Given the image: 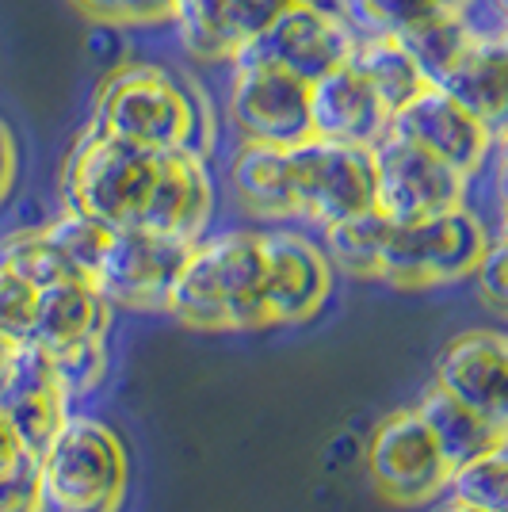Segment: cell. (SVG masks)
<instances>
[{
	"label": "cell",
	"instance_id": "38",
	"mask_svg": "<svg viewBox=\"0 0 508 512\" xmlns=\"http://www.w3.org/2000/svg\"><path fill=\"white\" fill-rule=\"evenodd\" d=\"M436 512H486V509H478V505H470V501H463V497H447L444 505Z\"/></svg>",
	"mask_w": 508,
	"mask_h": 512
},
{
	"label": "cell",
	"instance_id": "16",
	"mask_svg": "<svg viewBox=\"0 0 508 512\" xmlns=\"http://www.w3.org/2000/svg\"><path fill=\"white\" fill-rule=\"evenodd\" d=\"M214 211V184L207 172V157L199 150L157 153V169L149 184V199L138 226L157 234L199 241Z\"/></svg>",
	"mask_w": 508,
	"mask_h": 512
},
{
	"label": "cell",
	"instance_id": "40",
	"mask_svg": "<svg viewBox=\"0 0 508 512\" xmlns=\"http://www.w3.org/2000/svg\"><path fill=\"white\" fill-rule=\"evenodd\" d=\"M12 344H16V341H8V337H0V371H4V363H8V352H12Z\"/></svg>",
	"mask_w": 508,
	"mask_h": 512
},
{
	"label": "cell",
	"instance_id": "26",
	"mask_svg": "<svg viewBox=\"0 0 508 512\" xmlns=\"http://www.w3.org/2000/svg\"><path fill=\"white\" fill-rule=\"evenodd\" d=\"M43 234H46V241L62 253L65 264L73 268V276L88 279V283L96 279V268H100L107 241H111V230H107L104 222H96V218H88V214L65 207L62 218H54L50 226H43Z\"/></svg>",
	"mask_w": 508,
	"mask_h": 512
},
{
	"label": "cell",
	"instance_id": "17",
	"mask_svg": "<svg viewBox=\"0 0 508 512\" xmlns=\"http://www.w3.org/2000/svg\"><path fill=\"white\" fill-rule=\"evenodd\" d=\"M276 4L268 0H176L169 20L191 58L233 62L264 31Z\"/></svg>",
	"mask_w": 508,
	"mask_h": 512
},
{
	"label": "cell",
	"instance_id": "33",
	"mask_svg": "<svg viewBox=\"0 0 508 512\" xmlns=\"http://www.w3.org/2000/svg\"><path fill=\"white\" fill-rule=\"evenodd\" d=\"M470 276L478 279V299L486 302L493 314L508 310V245L505 241H489L482 260L474 264Z\"/></svg>",
	"mask_w": 508,
	"mask_h": 512
},
{
	"label": "cell",
	"instance_id": "14",
	"mask_svg": "<svg viewBox=\"0 0 508 512\" xmlns=\"http://www.w3.org/2000/svg\"><path fill=\"white\" fill-rule=\"evenodd\" d=\"M333 295V264L310 237L276 230L264 234V321L302 325L318 318Z\"/></svg>",
	"mask_w": 508,
	"mask_h": 512
},
{
	"label": "cell",
	"instance_id": "6",
	"mask_svg": "<svg viewBox=\"0 0 508 512\" xmlns=\"http://www.w3.org/2000/svg\"><path fill=\"white\" fill-rule=\"evenodd\" d=\"M287 172H291L295 218L329 226L348 214L375 207L371 146H352V142L310 134L295 146H287Z\"/></svg>",
	"mask_w": 508,
	"mask_h": 512
},
{
	"label": "cell",
	"instance_id": "25",
	"mask_svg": "<svg viewBox=\"0 0 508 512\" xmlns=\"http://www.w3.org/2000/svg\"><path fill=\"white\" fill-rule=\"evenodd\" d=\"M386 230H390V218L375 211V207L348 214L340 222H329L325 226V256H329V264L352 279H379V256Z\"/></svg>",
	"mask_w": 508,
	"mask_h": 512
},
{
	"label": "cell",
	"instance_id": "10",
	"mask_svg": "<svg viewBox=\"0 0 508 512\" xmlns=\"http://www.w3.org/2000/svg\"><path fill=\"white\" fill-rule=\"evenodd\" d=\"M230 115L245 142L295 146L310 138V85L264 58H233Z\"/></svg>",
	"mask_w": 508,
	"mask_h": 512
},
{
	"label": "cell",
	"instance_id": "31",
	"mask_svg": "<svg viewBox=\"0 0 508 512\" xmlns=\"http://www.w3.org/2000/svg\"><path fill=\"white\" fill-rule=\"evenodd\" d=\"M35 302H39V287L0 260V337L27 341L35 321Z\"/></svg>",
	"mask_w": 508,
	"mask_h": 512
},
{
	"label": "cell",
	"instance_id": "39",
	"mask_svg": "<svg viewBox=\"0 0 508 512\" xmlns=\"http://www.w3.org/2000/svg\"><path fill=\"white\" fill-rule=\"evenodd\" d=\"M436 8H451V12H463V8H470L474 0H432Z\"/></svg>",
	"mask_w": 508,
	"mask_h": 512
},
{
	"label": "cell",
	"instance_id": "4",
	"mask_svg": "<svg viewBox=\"0 0 508 512\" xmlns=\"http://www.w3.org/2000/svg\"><path fill=\"white\" fill-rule=\"evenodd\" d=\"M489 245L486 222L466 207L421 222H390L379 256V283L402 291H432L474 272Z\"/></svg>",
	"mask_w": 508,
	"mask_h": 512
},
{
	"label": "cell",
	"instance_id": "19",
	"mask_svg": "<svg viewBox=\"0 0 508 512\" xmlns=\"http://www.w3.org/2000/svg\"><path fill=\"white\" fill-rule=\"evenodd\" d=\"M111 314L115 306L96 291V283L88 279H62L39 287L35 302V321H31V337L27 341L43 344V348H62L77 337H107L111 333Z\"/></svg>",
	"mask_w": 508,
	"mask_h": 512
},
{
	"label": "cell",
	"instance_id": "11",
	"mask_svg": "<svg viewBox=\"0 0 508 512\" xmlns=\"http://www.w3.org/2000/svg\"><path fill=\"white\" fill-rule=\"evenodd\" d=\"M367 470L375 490L402 509L444 497L451 482V467L436 448L428 425L417 417V409H402L375 428L367 444Z\"/></svg>",
	"mask_w": 508,
	"mask_h": 512
},
{
	"label": "cell",
	"instance_id": "8",
	"mask_svg": "<svg viewBox=\"0 0 508 512\" xmlns=\"http://www.w3.org/2000/svg\"><path fill=\"white\" fill-rule=\"evenodd\" d=\"M191 245L195 241H180V237L142 230V226L111 230V241H107L92 283L111 306L165 314L172 283L180 276Z\"/></svg>",
	"mask_w": 508,
	"mask_h": 512
},
{
	"label": "cell",
	"instance_id": "36",
	"mask_svg": "<svg viewBox=\"0 0 508 512\" xmlns=\"http://www.w3.org/2000/svg\"><path fill=\"white\" fill-rule=\"evenodd\" d=\"M20 451H23V444H20V436H16V428L8 425V417L0 413V467H8Z\"/></svg>",
	"mask_w": 508,
	"mask_h": 512
},
{
	"label": "cell",
	"instance_id": "12",
	"mask_svg": "<svg viewBox=\"0 0 508 512\" xmlns=\"http://www.w3.org/2000/svg\"><path fill=\"white\" fill-rule=\"evenodd\" d=\"M390 130L402 134L405 142L421 146L424 153L440 157L455 172H463L466 180L486 165L497 142V130L482 123L470 107L451 100L444 88L432 85H424L413 100H405L390 115Z\"/></svg>",
	"mask_w": 508,
	"mask_h": 512
},
{
	"label": "cell",
	"instance_id": "15",
	"mask_svg": "<svg viewBox=\"0 0 508 512\" xmlns=\"http://www.w3.org/2000/svg\"><path fill=\"white\" fill-rule=\"evenodd\" d=\"M455 402L508 428V341L497 329H466L436 360V383Z\"/></svg>",
	"mask_w": 508,
	"mask_h": 512
},
{
	"label": "cell",
	"instance_id": "37",
	"mask_svg": "<svg viewBox=\"0 0 508 512\" xmlns=\"http://www.w3.org/2000/svg\"><path fill=\"white\" fill-rule=\"evenodd\" d=\"M77 4H81L85 12H92L96 20H107V23H111V4H115V0H77Z\"/></svg>",
	"mask_w": 508,
	"mask_h": 512
},
{
	"label": "cell",
	"instance_id": "24",
	"mask_svg": "<svg viewBox=\"0 0 508 512\" xmlns=\"http://www.w3.org/2000/svg\"><path fill=\"white\" fill-rule=\"evenodd\" d=\"M482 31L466 20V12H451V8H436L424 20H417L402 35L405 50L413 54V62L421 69L424 85H440L451 65L466 54V46L474 43Z\"/></svg>",
	"mask_w": 508,
	"mask_h": 512
},
{
	"label": "cell",
	"instance_id": "41",
	"mask_svg": "<svg viewBox=\"0 0 508 512\" xmlns=\"http://www.w3.org/2000/svg\"><path fill=\"white\" fill-rule=\"evenodd\" d=\"M268 4H276V8H283V4H306V0H268Z\"/></svg>",
	"mask_w": 508,
	"mask_h": 512
},
{
	"label": "cell",
	"instance_id": "27",
	"mask_svg": "<svg viewBox=\"0 0 508 512\" xmlns=\"http://www.w3.org/2000/svg\"><path fill=\"white\" fill-rule=\"evenodd\" d=\"M447 493L486 512H508V440L451 470Z\"/></svg>",
	"mask_w": 508,
	"mask_h": 512
},
{
	"label": "cell",
	"instance_id": "35",
	"mask_svg": "<svg viewBox=\"0 0 508 512\" xmlns=\"http://www.w3.org/2000/svg\"><path fill=\"white\" fill-rule=\"evenodd\" d=\"M16 169H20V153H16V138L12 130L0 123V203L16 188Z\"/></svg>",
	"mask_w": 508,
	"mask_h": 512
},
{
	"label": "cell",
	"instance_id": "28",
	"mask_svg": "<svg viewBox=\"0 0 508 512\" xmlns=\"http://www.w3.org/2000/svg\"><path fill=\"white\" fill-rule=\"evenodd\" d=\"M337 8L356 27V35H394V39H402L413 23L436 12L432 0H337Z\"/></svg>",
	"mask_w": 508,
	"mask_h": 512
},
{
	"label": "cell",
	"instance_id": "29",
	"mask_svg": "<svg viewBox=\"0 0 508 512\" xmlns=\"http://www.w3.org/2000/svg\"><path fill=\"white\" fill-rule=\"evenodd\" d=\"M0 260H4L12 272H20L27 283H35V287H50V283H62V279H81V276H73V268H69L62 260V253L46 241L43 230L8 237V241L0 245Z\"/></svg>",
	"mask_w": 508,
	"mask_h": 512
},
{
	"label": "cell",
	"instance_id": "2",
	"mask_svg": "<svg viewBox=\"0 0 508 512\" xmlns=\"http://www.w3.org/2000/svg\"><path fill=\"white\" fill-rule=\"evenodd\" d=\"M165 314L203 333L264 329V234L199 237L172 283Z\"/></svg>",
	"mask_w": 508,
	"mask_h": 512
},
{
	"label": "cell",
	"instance_id": "32",
	"mask_svg": "<svg viewBox=\"0 0 508 512\" xmlns=\"http://www.w3.org/2000/svg\"><path fill=\"white\" fill-rule=\"evenodd\" d=\"M0 512H43V474L35 451L23 448L8 467H0Z\"/></svg>",
	"mask_w": 508,
	"mask_h": 512
},
{
	"label": "cell",
	"instance_id": "7",
	"mask_svg": "<svg viewBox=\"0 0 508 512\" xmlns=\"http://www.w3.org/2000/svg\"><path fill=\"white\" fill-rule=\"evenodd\" d=\"M356 27L344 20L337 4L329 0H306V4H283L264 23V31L245 46V58L283 65L287 73L302 77L306 85L344 65L356 50ZM237 54V58H241Z\"/></svg>",
	"mask_w": 508,
	"mask_h": 512
},
{
	"label": "cell",
	"instance_id": "9",
	"mask_svg": "<svg viewBox=\"0 0 508 512\" xmlns=\"http://www.w3.org/2000/svg\"><path fill=\"white\" fill-rule=\"evenodd\" d=\"M371 157H375V211H382L390 222H421L463 207V172L405 142L402 134L386 130L371 146Z\"/></svg>",
	"mask_w": 508,
	"mask_h": 512
},
{
	"label": "cell",
	"instance_id": "20",
	"mask_svg": "<svg viewBox=\"0 0 508 512\" xmlns=\"http://www.w3.org/2000/svg\"><path fill=\"white\" fill-rule=\"evenodd\" d=\"M451 100L470 107L482 123L501 134L505 123V104H508V46L501 31H482L474 43L466 46V54L451 65L440 85Z\"/></svg>",
	"mask_w": 508,
	"mask_h": 512
},
{
	"label": "cell",
	"instance_id": "23",
	"mask_svg": "<svg viewBox=\"0 0 508 512\" xmlns=\"http://www.w3.org/2000/svg\"><path fill=\"white\" fill-rule=\"evenodd\" d=\"M348 65L375 88V96L386 104L390 115L424 88V77L413 62V54L394 35H360Z\"/></svg>",
	"mask_w": 508,
	"mask_h": 512
},
{
	"label": "cell",
	"instance_id": "30",
	"mask_svg": "<svg viewBox=\"0 0 508 512\" xmlns=\"http://www.w3.org/2000/svg\"><path fill=\"white\" fill-rule=\"evenodd\" d=\"M54 356V371L62 379L69 402L85 398L107 379V337H77V341L62 344L50 352Z\"/></svg>",
	"mask_w": 508,
	"mask_h": 512
},
{
	"label": "cell",
	"instance_id": "18",
	"mask_svg": "<svg viewBox=\"0 0 508 512\" xmlns=\"http://www.w3.org/2000/svg\"><path fill=\"white\" fill-rule=\"evenodd\" d=\"M386 130L390 111L348 62L310 81V134L352 146H375Z\"/></svg>",
	"mask_w": 508,
	"mask_h": 512
},
{
	"label": "cell",
	"instance_id": "22",
	"mask_svg": "<svg viewBox=\"0 0 508 512\" xmlns=\"http://www.w3.org/2000/svg\"><path fill=\"white\" fill-rule=\"evenodd\" d=\"M233 195L253 218L264 222H287L295 218V199H291V172H287V146H264V142H245L233 157Z\"/></svg>",
	"mask_w": 508,
	"mask_h": 512
},
{
	"label": "cell",
	"instance_id": "21",
	"mask_svg": "<svg viewBox=\"0 0 508 512\" xmlns=\"http://www.w3.org/2000/svg\"><path fill=\"white\" fill-rule=\"evenodd\" d=\"M417 417L428 425L436 448H440V455L447 459L451 470L470 463V459H478V455H486L489 448H497V444L508 440V428H497L482 413H474L470 406L444 394L440 386H428L421 394Z\"/></svg>",
	"mask_w": 508,
	"mask_h": 512
},
{
	"label": "cell",
	"instance_id": "5",
	"mask_svg": "<svg viewBox=\"0 0 508 512\" xmlns=\"http://www.w3.org/2000/svg\"><path fill=\"white\" fill-rule=\"evenodd\" d=\"M153 169H157V153L85 130L65 157V207L104 222L107 230L138 226L149 199V184H153Z\"/></svg>",
	"mask_w": 508,
	"mask_h": 512
},
{
	"label": "cell",
	"instance_id": "34",
	"mask_svg": "<svg viewBox=\"0 0 508 512\" xmlns=\"http://www.w3.org/2000/svg\"><path fill=\"white\" fill-rule=\"evenodd\" d=\"M176 0H115L111 4V23H157L169 20Z\"/></svg>",
	"mask_w": 508,
	"mask_h": 512
},
{
	"label": "cell",
	"instance_id": "13",
	"mask_svg": "<svg viewBox=\"0 0 508 512\" xmlns=\"http://www.w3.org/2000/svg\"><path fill=\"white\" fill-rule=\"evenodd\" d=\"M0 413L16 428L20 444L35 455L50 448V440L69 421V394L54 371L50 348L35 341H16L0 371Z\"/></svg>",
	"mask_w": 508,
	"mask_h": 512
},
{
	"label": "cell",
	"instance_id": "1",
	"mask_svg": "<svg viewBox=\"0 0 508 512\" xmlns=\"http://www.w3.org/2000/svg\"><path fill=\"white\" fill-rule=\"evenodd\" d=\"M88 130L149 153L199 150L207 157L211 146L207 100L172 69L146 62L119 65L100 85Z\"/></svg>",
	"mask_w": 508,
	"mask_h": 512
},
{
	"label": "cell",
	"instance_id": "3",
	"mask_svg": "<svg viewBox=\"0 0 508 512\" xmlns=\"http://www.w3.org/2000/svg\"><path fill=\"white\" fill-rule=\"evenodd\" d=\"M43 512H119L127 497L123 440L92 417H73L39 455Z\"/></svg>",
	"mask_w": 508,
	"mask_h": 512
}]
</instances>
